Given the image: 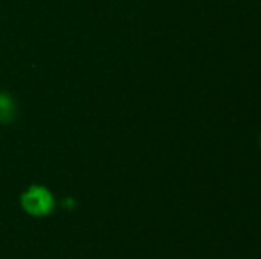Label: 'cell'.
I'll return each instance as SVG.
<instances>
[{"instance_id": "obj_1", "label": "cell", "mask_w": 261, "mask_h": 259, "mask_svg": "<svg viewBox=\"0 0 261 259\" xmlns=\"http://www.w3.org/2000/svg\"><path fill=\"white\" fill-rule=\"evenodd\" d=\"M20 204L25 213L32 215V217H46L54 211L55 199L48 188L41 187V185H32L21 194Z\"/></svg>"}, {"instance_id": "obj_2", "label": "cell", "mask_w": 261, "mask_h": 259, "mask_svg": "<svg viewBox=\"0 0 261 259\" xmlns=\"http://www.w3.org/2000/svg\"><path fill=\"white\" fill-rule=\"evenodd\" d=\"M18 118V107L13 96L7 93H0V125H13Z\"/></svg>"}, {"instance_id": "obj_3", "label": "cell", "mask_w": 261, "mask_h": 259, "mask_svg": "<svg viewBox=\"0 0 261 259\" xmlns=\"http://www.w3.org/2000/svg\"><path fill=\"white\" fill-rule=\"evenodd\" d=\"M259 144H261V138H259Z\"/></svg>"}]
</instances>
